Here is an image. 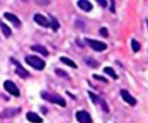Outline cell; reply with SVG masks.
I'll use <instances>...</instances> for the list:
<instances>
[{
    "mask_svg": "<svg viewBox=\"0 0 148 123\" xmlns=\"http://www.w3.org/2000/svg\"><path fill=\"white\" fill-rule=\"evenodd\" d=\"M42 97L51 103H56V104H59L61 107H66V101L62 96L58 95V94H53V93H49V92H42L40 93Z\"/></svg>",
    "mask_w": 148,
    "mask_h": 123,
    "instance_id": "cell-1",
    "label": "cell"
},
{
    "mask_svg": "<svg viewBox=\"0 0 148 123\" xmlns=\"http://www.w3.org/2000/svg\"><path fill=\"white\" fill-rule=\"evenodd\" d=\"M25 63L28 65H30L31 67H34L36 70H39V71L45 67V62L42 58H39L37 56H32V55H29V56L25 57Z\"/></svg>",
    "mask_w": 148,
    "mask_h": 123,
    "instance_id": "cell-2",
    "label": "cell"
},
{
    "mask_svg": "<svg viewBox=\"0 0 148 123\" xmlns=\"http://www.w3.org/2000/svg\"><path fill=\"white\" fill-rule=\"evenodd\" d=\"M87 42V44L95 51H104L106 49V44L101 42V41H97V39H91V38H86L84 39Z\"/></svg>",
    "mask_w": 148,
    "mask_h": 123,
    "instance_id": "cell-3",
    "label": "cell"
},
{
    "mask_svg": "<svg viewBox=\"0 0 148 123\" xmlns=\"http://www.w3.org/2000/svg\"><path fill=\"white\" fill-rule=\"evenodd\" d=\"M88 94H89L90 100L92 101V103H95V104H99V106H101V108H102L105 113H108V111H109V107H108L106 102H105L101 96L96 95V94H95V93H92V92H88Z\"/></svg>",
    "mask_w": 148,
    "mask_h": 123,
    "instance_id": "cell-4",
    "label": "cell"
},
{
    "mask_svg": "<svg viewBox=\"0 0 148 123\" xmlns=\"http://www.w3.org/2000/svg\"><path fill=\"white\" fill-rule=\"evenodd\" d=\"M3 87H5V89H6L9 94H12V95H14V96H20V89L17 88V86H16L12 80H6V81L3 82Z\"/></svg>",
    "mask_w": 148,
    "mask_h": 123,
    "instance_id": "cell-5",
    "label": "cell"
},
{
    "mask_svg": "<svg viewBox=\"0 0 148 123\" xmlns=\"http://www.w3.org/2000/svg\"><path fill=\"white\" fill-rule=\"evenodd\" d=\"M76 120L80 123H91V116L89 113L84 111V110H79L76 111Z\"/></svg>",
    "mask_w": 148,
    "mask_h": 123,
    "instance_id": "cell-6",
    "label": "cell"
},
{
    "mask_svg": "<svg viewBox=\"0 0 148 123\" xmlns=\"http://www.w3.org/2000/svg\"><path fill=\"white\" fill-rule=\"evenodd\" d=\"M12 62H13V64H15L16 65V74L20 77V78H22V79H25V78H28L30 74H29V72L17 62V60H15V59H12Z\"/></svg>",
    "mask_w": 148,
    "mask_h": 123,
    "instance_id": "cell-7",
    "label": "cell"
},
{
    "mask_svg": "<svg viewBox=\"0 0 148 123\" xmlns=\"http://www.w3.org/2000/svg\"><path fill=\"white\" fill-rule=\"evenodd\" d=\"M20 111H21V108H6L0 114V117L1 118H10V117L16 116Z\"/></svg>",
    "mask_w": 148,
    "mask_h": 123,
    "instance_id": "cell-8",
    "label": "cell"
},
{
    "mask_svg": "<svg viewBox=\"0 0 148 123\" xmlns=\"http://www.w3.org/2000/svg\"><path fill=\"white\" fill-rule=\"evenodd\" d=\"M120 95H121L123 100H124L126 103H128L130 106H135V104H136V100H135L126 89H120Z\"/></svg>",
    "mask_w": 148,
    "mask_h": 123,
    "instance_id": "cell-9",
    "label": "cell"
},
{
    "mask_svg": "<svg viewBox=\"0 0 148 123\" xmlns=\"http://www.w3.org/2000/svg\"><path fill=\"white\" fill-rule=\"evenodd\" d=\"M34 20H35V22H36L37 24H39V26H42V27H45V28L50 27L49 20H47L44 15H42V14H39V13H37V14L34 15Z\"/></svg>",
    "mask_w": 148,
    "mask_h": 123,
    "instance_id": "cell-10",
    "label": "cell"
},
{
    "mask_svg": "<svg viewBox=\"0 0 148 123\" xmlns=\"http://www.w3.org/2000/svg\"><path fill=\"white\" fill-rule=\"evenodd\" d=\"M3 16L8 20V21H10L16 28H20V26H21V21L18 20V17L16 16V15H14V14H12V13H8V12H6V13H3Z\"/></svg>",
    "mask_w": 148,
    "mask_h": 123,
    "instance_id": "cell-11",
    "label": "cell"
},
{
    "mask_svg": "<svg viewBox=\"0 0 148 123\" xmlns=\"http://www.w3.org/2000/svg\"><path fill=\"white\" fill-rule=\"evenodd\" d=\"M25 117H27V120H28L29 122H31V123H42V122H43V118H42L38 114L32 113V111L27 113Z\"/></svg>",
    "mask_w": 148,
    "mask_h": 123,
    "instance_id": "cell-12",
    "label": "cell"
},
{
    "mask_svg": "<svg viewBox=\"0 0 148 123\" xmlns=\"http://www.w3.org/2000/svg\"><path fill=\"white\" fill-rule=\"evenodd\" d=\"M77 6L83 10V12H90L92 9V5L90 1L88 0H79L77 1Z\"/></svg>",
    "mask_w": 148,
    "mask_h": 123,
    "instance_id": "cell-13",
    "label": "cell"
},
{
    "mask_svg": "<svg viewBox=\"0 0 148 123\" xmlns=\"http://www.w3.org/2000/svg\"><path fill=\"white\" fill-rule=\"evenodd\" d=\"M31 50H32V51H36V52H39V53H42L43 56H47V55H49V51H47L46 48L43 46V45H32V46H31Z\"/></svg>",
    "mask_w": 148,
    "mask_h": 123,
    "instance_id": "cell-14",
    "label": "cell"
},
{
    "mask_svg": "<svg viewBox=\"0 0 148 123\" xmlns=\"http://www.w3.org/2000/svg\"><path fill=\"white\" fill-rule=\"evenodd\" d=\"M84 62H86V64H87L88 66L94 67V68H96V67L99 66V63H98L96 59L91 58V57H86V58H84Z\"/></svg>",
    "mask_w": 148,
    "mask_h": 123,
    "instance_id": "cell-15",
    "label": "cell"
},
{
    "mask_svg": "<svg viewBox=\"0 0 148 123\" xmlns=\"http://www.w3.org/2000/svg\"><path fill=\"white\" fill-rule=\"evenodd\" d=\"M0 29H1V31H2V34L6 36V37H9L10 35H12V30H10V28L8 27V26H6L3 22H1L0 21Z\"/></svg>",
    "mask_w": 148,
    "mask_h": 123,
    "instance_id": "cell-16",
    "label": "cell"
},
{
    "mask_svg": "<svg viewBox=\"0 0 148 123\" xmlns=\"http://www.w3.org/2000/svg\"><path fill=\"white\" fill-rule=\"evenodd\" d=\"M60 62H62L64 64L68 65L69 67H73V68H76V67H77V65H76L72 59H69V58H67V57H60Z\"/></svg>",
    "mask_w": 148,
    "mask_h": 123,
    "instance_id": "cell-17",
    "label": "cell"
},
{
    "mask_svg": "<svg viewBox=\"0 0 148 123\" xmlns=\"http://www.w3.org/2000/svg\"><path fill=\"white\" fill-rule=\"evenodd\" d=\"M50 19H51V21H50V27L52 28V30L53 31H57L58 29H59V22H58V20H56L52 15H50Z\"/></svg>",
    "mask_w": 148,
    "mask_h": 123,
    "instance_id": "cell-18",
    "label": "cell"
},
{
    "mask_svg": "<svg viewBox=\"0 0 148 123\" xmlns=\"http://www.w3.org/2000/svg\"><path fill=\"white\" fill-rule=\"evenodd\" d=\"M104 72L106 73V74H109L112 79H118V75L116 74V72L113 71V68H111V67H109V66H106V67H104Z\"/></svg>",
    "mask_w": 148,
    "mask_h": 123,
    "instance_id": "cell-19",
    "label": "cell"
},
{
    "mask_svg": "<svg viewBox=\"0 0 148 123\" xmlns=\"http://www.w3.org/2000/svg\"><path fill=\"white\" fill-rule=\"evenodd\" d=\"M131 46H132V50H133V52H138V51L140 50V48H141L140 43H139L136 39H134V38L131 41Z\"/></svg>",
    "mask_w": 148,
    "mask_h": 123,
    "instance_id": "cell-20",
    "label": "cell"
},
{
    "mask_svg": "<svg viewBox=\"0 0 148 123\" xmlns=\"http://www.w3.org/2000/svg\"><path fill=\"white\" fill-rule=\"evenodd\" d=\"M54 72H56V74H57V75H59V77H62V78H69V77H68V74H67L65 71L60 70V68H56V70H54Z\"/></svg>",
    "mask_w": 148,
    "mask_h": 123,
    "instance_id": "cell-21",
    "label": "cell"
},
{
    "mask_svg": "<svg viewBox=\"0 0 148 123\" xmlns=\"http://www.w3.org/2000/svg\"><path fill=\"white\" fill-rule=\"evenodd\" d=\"M99 34L103 36V37H109V31H108V29L106 28H104V27H102L101 29H99Z\"/></svg>",
    "mask_w": 148,
    "mask_h": 123,
    "instance_id": "cell-22",
    "label": "cell"
},
{
    "mask_svg": "<svg viewBox=\"0 0 148 123\" xmlns=\"http://www.w3.org/2000/svg\"><path fill=\"white\" fill-rule=\"evenodd\" d=\"M92 78H94V79H97L98 81H102V82H105V84L108 82V80H106V79H105L104 77H101V75H98V74H94V75H92Z\"/></svg>",
    "mask_w": 148,
    "mask_h": 123,
    "instance_id": "cell-23",
    "label": "cell"
},
{
    "mask_svg": "<svg viewBox=\"0 0 148 123\" xmlns=\"http://www.w3.org/2000/svg\"><path fill=\"white\" fill-rule=\"evenodd\" d=\"M97 2L104 8V7H106V5H108V1H105V0H97Z\"/></svg>",
    "mask_w": 148,
    "mask_h": 123,
    "instance_id": "cell-24",
    "label": "cell"
},
{
    "mask_svg": "<svg viewBox=\"0 0 148 123\" xmlns=\"http://www.w3.org/2000/svg\"><path fill=\"white\" fill-rule=\"evenodd\" d=\"M37 5H49L50 3V1L47 0V1H39V0H37V1H35Z\"/></svg>",
    "mask_w": 148,
    "mask_h": 123,
    "instance_id": "cell-25",
    "label": "cell"
}]
</instances>
